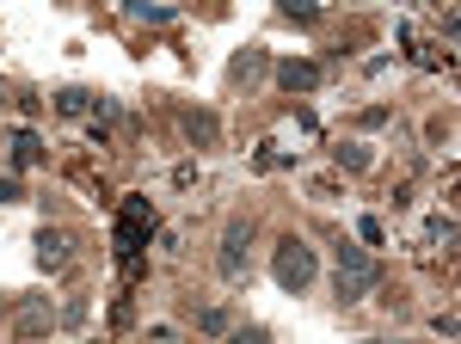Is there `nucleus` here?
I'll return each mask as SVG.
<instances>
[{
	"label": "nucleus",
	"mask_w": 461,
	"mask_h": 344,
	"mask_svg": "<svg viewBox=\"0 0 461 344\" xmlns=\"http://www.w3.org/2000/svg\"><path fill=\"white\" fill-rule=\"evenodd\" d=\"M382 283V265L363 252V246H339V271H332V289H339V302H363L369 289Z\"/></svg>",
	"instance_id": "nucleus-1"
},
{
	"label": "nucleus",
	"mask_w": 461,
	"mask_h": 344,
	"mask_svg": "<svg viewBox=\"0 0 461 344\" xmlns=\"http://www.w3.org/2000/svg\"><path fill=\"white\" fill-rule=\"evenodd\" d=\"M314 271H320V258H314V246H308V240H295V234L277 240V252H271V276L284 283L289 295H302V289L314 283Z\"/></svg>",
	"instance_id": "nucleus-2"
},
{
	"label": "nucleus",
	"mask_w": 461,
	"mask_h": 344,
	"mask_svg": "<svg viewBox=\"0 0 461 344\" xmlns=\"http://www.w3.org/2000/svg\"><path fill=\"white\" fill-rule=\"evenodd\" d=\"M148 234H154V204H148V197H123V209H117V258L136 265Z\"/></svg>",
	"instance_id": "nucleus-3"
},
{
	"label": "nucleus",
	"mask_w": 461,
	"mask_h": 344,
	"mask_svg": "<svg viewBox=\"0 0 461 344\" xmlns=\"http://www.w3.org/2000/svg\"><path fill=\"white\" fill-rule=\"evenodd\" d=\"M252 222H228L221 228V246H215V271L221 283H252Z\"/></svg>",
	"instance_id": "nucleus-4"
},
{
	"label": "nucleus",
	"mask_w": 461,
	"mask_h": 344,
	"mask_svg": "<svg viewBox=\"0 0 461 344\" xmlns=\"http://www.w3.org/2000/svg\"><path fill=\"white\" fill-rule=\"evenodd\" d=\"M37 271H62V265H68V234H62V228H37Z\"/></svg>",
	"instance_id": "nucleus-5"
},
{
	"label": "nucleus",
	"mask_w": 461,
	"mask_h": 344,
	"mask_svg": "<svg viewBox=\"0 0 461 344\" xmlns=\"http://www.w3.org/2000/svg\"><path fill=\"white\" fill-rule=\"evenodd\" d=\"M265 74H271V56L252 43V50H240V56L228 62V86H252V80H265Z\"/></svg>",
	"instance_id": "nucleus-6"
},
{
	"label": "nucleus",
	"mask_w": 461,
	"mask_h": 344,
	"mask_svg": "<svg viewBox=\"0 0 461 344\" xmlns=\"http://www.w3.org/2000/svg\"><path fill=\"white\" fill-rule=\"evenodd\" d=\"M13 326H19V339H37V332H50V326H56V313H50L43 295H32V302H19V308H13Z\"/></svg>",
	"instance_id": "nucleus-7"
},
{
	"label": "nucleus",
	"mask_w": 461,
	"mask_h": 344,
	"mask_svg": "<svg viewBox=\"0 0 461 344\" xmlns=\"http://www.w3.org/2000/svg\"><path fill=\"white\" fill-rule=\"evenodd\" d=\"M178 123H185V141H191V148H215V141H221V117H215V111H185Z\"/></svg>",
	"instance_id": "nucleus-8"
},
{
	"label": "nucleus",
	"mask_w": 461,
	"mask_h": 344,
	"mask_svg": "<svg viewBox=\"0 0 461 344\" xmlns=\"http://www.w3.org/2000/svg\"><path fill=\"white\" fill-rule=\"evenodd\" d=\"M277 86H284V93H314L320 86V62H295V56L277 62Z\"/></svg>",
	"instance_id": "nucleus-9"
},
{
	"label": "nucleus",
	"mask_w": 461,
	"mask_h": 344,
	"mask_svg": "<svg viewBox=\"0 0 461 344\" xmlns=\"http://www.w3.org/2000/svg\"><path fill=\"white\" fill-rule=\"evenodd\" d=\"M13 172H32L37 160H43V141H37V130H13Z\"/></svg>",
	"instance_id": "nucleus-10"
},
{
	"label": "nucleus",
	"mask_w": 461,
	"mask_h": 344,
	"mask_svg": "<svg viewBox=\"0 0 461 344\" xmlns=\"http://www.w3.org/2000/svg\"><path fill=\"white\" fill-rule=\"evenodd\" d=\"M93 104H99V93H86V86H62V93H56V111H62V117H86Z\"/></svg>",
	"instance_id": "nucleus-11"
},
{
	"label": "nucleus",
	"mask_w": 461,
	"mask_h": 344,
	"mask_svg": "<svg viewBox=\"0 0 461 344\" xmlns=\"http://www.w3.org/2000/svg\"><path fill=\"white\" fill-rule=\"evenodd\" d=\"M234 326H240V320H234L228 308H203V313H197V332H203V339H228Z\"/></svg>",
	"instance_id": "nucleus-12"
},
{
	"label": "nucleus",
	"mask_w": 461,
	"mask_h": 344,
	"mask_svg": "<svg viewBox=\"0 0 461 344\" xmlns=\"http://www.w3.org/2000/svg\"><path fill=\"white\" fill-rule=\"evenodd\" d=\"M130 13H136V19H142V25H173V19H178L173 6H148V0H136V6H130Z\"/></svg>",
	"instance_id": "nucleus-13"
},
{
	"label": "nucleus",
	"mask_w": 461,
	"mask_h": 344,
	"mask_svg": "<svg viewBox=\"0 0 461 344\" xmlns=\"http://www.w3.org/2000/svg\"><path fill=\"white\" fill-rule=\"evenodd\" d=\"M228 344H271V326H258V320H252V326H234Z\"/></svg>",
	"instance_id": "nucleus-14"
},
{
	"label": "nucleus",
	"mask_w": 461,
	"mask_h": 344,
	"mask_svg": "<svg viewBox=\"0 0 461 344\" xmlns=\"http://www.w3.org/2000/svg\"><path fill=\"white\" fill-rule=\"evenodd\" d=\"M339 167H345V172H369V148H357V141H351V148H339Z\"/></svg>",
	"instance_id": "nucleus-15"
},
{
	"label": "nucleus",
	"mask_w": 461,
	"mask_h": 344,
	"mask_svg": "<svg viewBox=\"0 0 461 344\" xmlns=\"http://www.w3.org/2000/svg\"><path fill=\"white\" fill-rule=\"evenodd\" d=\"M393 111L388 104H369V111H357V123H363V130H382V123H388Z\"/></svg>",
	"instance_id": "nucleus-16"
},
{
	"label": "nucleus",
	"mask_w": 461,
	"mask_h": 344,
	"mask_svg": "<svg viewBox=\"0 0 461 344\" xmlns=\"http://www.w3.org/2000/svg\"><path fill=\"white\" fill-rule=\"evenodd\" d=\"M357 234H363V240H369V246H382V240H388V228H382L375 215H363V222H357Z\"/></svg>",
	"instance_id": "nucleus-17"
},
{
	"label": "nucleus",
	"mask_w": 461,
	"mask_h": 344,
	"mask_svg": "<svg viewBox=\"0 0 461 344\" xmlns=\"http://www.w3.org/2000/svg\"><path fill=\"white\" fill-rule=\"evenodd\" d=\"M56 320H62V326H80V320H86V302H80V295H74V302H62V313H56Z\"/></svg>",
	"instance_id": "nucleus-18"
},
{
	"label": "nucleus",
	"mask_w": 461,
	"mask_h": 344,
	"mask_svg": "<svg viewBox=\"0 0 461 344\" xmlns=\"http://www.w3.org/2000/svg\"><path fill=\"white\" fill-rule=\"evenodd\" d=\"M430 332H437V339H456L461 320H456V313H437V320H430Z\"/></svg>",
	"instance_id": "nucleus-19"
},
{
	"label": "nucleus",
	"mask_w": 461,
	"mask_h": 344,
	"mask_svg": "<svg viewBox=\"0 0 461 344\" xmlns=\"http://www.w3.org/2000/svg\"><path fill=\"white\" fill-rule=\"evenodd\" d=\"M284 19H289V25H314L320 13H314V6H295V0H289V6H284Z\"/></svg>",
	"instance_id": "nucleus-20"
},
{
	"label": "nucleus",
	"mask_w": 461,
	"mask_h": 344,
	"mask_svg": "<svg viewBox=\"0 0 461 344\" xmlns=\"http://www.w3.org/2000/svg\"><path fill=\"white\" fill-rule=\"evenodd\" d=\"M19 197H25V191H19V178H0V209L19 204Z\"/></svg>",
	"instance_id": "nucleus-21"
},
{
	"label": "nucleus",
	"mask_w": 461,
	"mask_h": 344,
	"mask_svg": "<svg viewBox=\"0 0 461 344\" xmlns=\"http://www.w3.org/2000/svg\"><path fill=\"white\" fill-rule=\"evenodd\" d=\"M13 308H19V302H13V295H0V313H13Z\"/></svg>",
	"instance_id": "nucleus-22"
},
{
	"label": "nucleus",
	"mask_w": 461,
	"mask_h": 344,
	"mask_svg": "<svg viewBox=\"0 0 461 344\" xmlns=\"http://www.w3.org/2000/svg\"><path fill=\"white\" fill-rule=\"evenodd\" d=\"M363 344H388V339H363Z\"/></svg>",
	"instance_id": "nucleus-23"
},
{
	"label": "nucleus",
	"mask_w": 461,
	"mask_h": 344,
	"mask_svg": "<svg viewBox=\"0 0 461 344\" xmlns=\"http://www.w3.org/2000/svg\"><path fill=\"white\" fill-rule=\"evenodd\" d=\"M0 99H6V86H0Z\"/></svg>",
	"instance_id": "nucleus-24"
}]
</instances>
